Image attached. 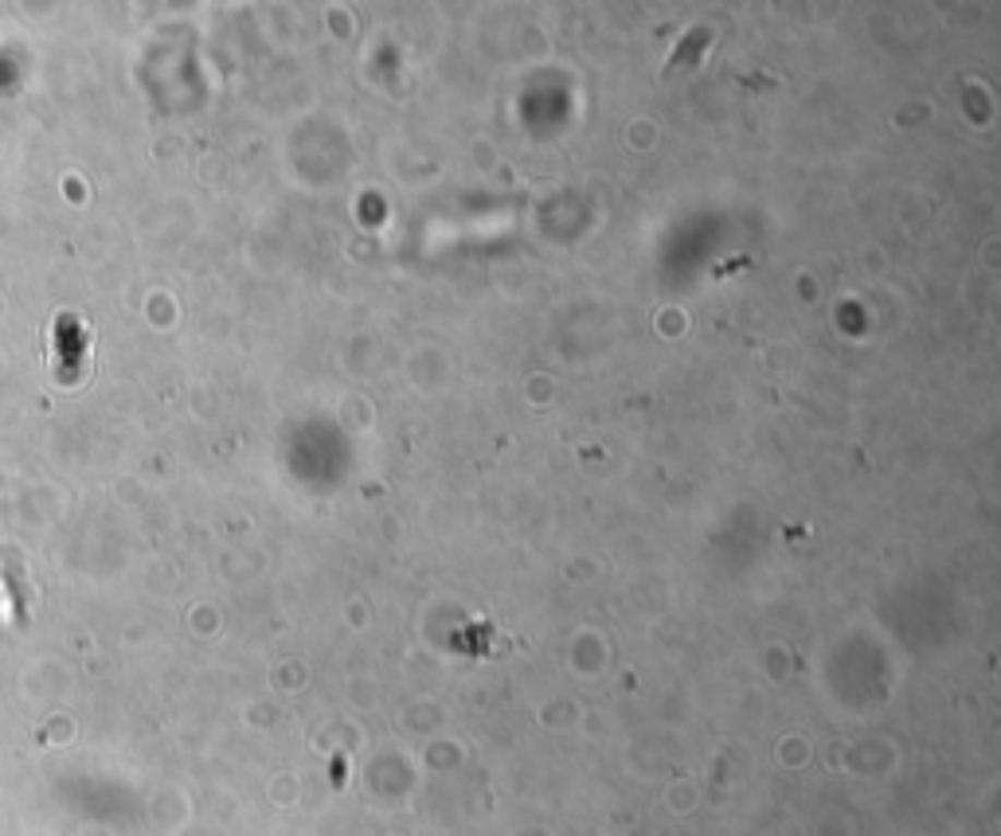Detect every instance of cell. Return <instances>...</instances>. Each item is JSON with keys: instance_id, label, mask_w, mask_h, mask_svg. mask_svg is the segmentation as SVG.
<instances>
[{"instance_id": "obj_1", "label": "cell", "mask_w": 1001, "mask_h": 836, "mask_svg": "<svg viewBox=\"0 0 1001 836\" xmlns=\"http://www.w3.org/2000/svg\"><path fill=\"white\" fill-rule=\"evenodd\" d=\"M51 336H56V360L59 363H83L86 360V344H91V333H86V325L79 321L75 313L59 317L56 329H51Z\"/></svg>"}]
</instances>
